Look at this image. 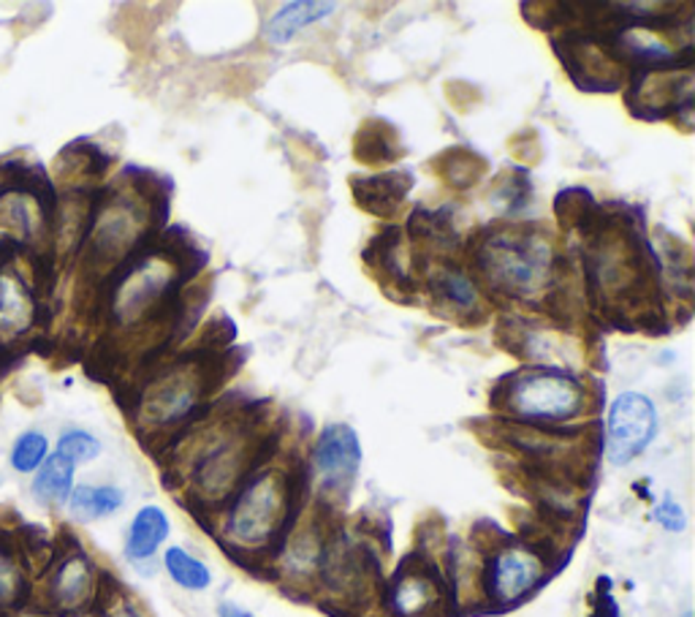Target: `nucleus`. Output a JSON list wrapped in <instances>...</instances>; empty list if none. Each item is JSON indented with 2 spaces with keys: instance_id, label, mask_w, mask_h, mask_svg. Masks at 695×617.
<instances>
[{
  "instance_id": "1",
  "label": "nucleus",
  "mask_w": 695,
  "mask_h": 617,
  "mask_svg": "<svg viewBox=\"0 0 695 617\" xmlns=\"http://www.w3.org/2000/svg\"><path fill=\"white\" fill-rule=\"evenodd\" d=\"M475 267L494 291L514 299L541 297L557 278L549 240L522 228L487 234L475 254Z\"/></svg>"
},
{
  "instance_id": "2",
  "label": "nucleus",
  "mask_w": 695,
  "mask_h": 617,
  "mask_svg": "<svg viewBox=\"0 0 695 617\" xmlns=\"http://www.w3.org/2000/svg\"><path fill=\"white\" fill-rule=\"evenodd\" d=\"M498 395L500 408L527 422V427L568 422L587 405V390L576 375L565 368H538V364L516 370L500 381L494 397Z\"/></svg>"
},
{
  "instance_id": "3",
  "label": "nucleus",
  "mask_w": 695,
  "mask_h": 617,
  "mask_svg": "<svg viewBox=\"0 0 695 617\" xmlns=\"http://www.w3.org/2000/svg\"><path fill=\"white\" fill-rule=\"evenodd\" d=\"M177 275L167 258L145 256L133 264L111 291V316L117 325L131 327L145 321L150 313H158L174 299Z\"/></svg>"
},
{
  "instance_id": "4",
  "label": "nucleus",
  "mask_w": 695,
  "mask_h": 617,
  "mask_svg": "<svg viewBox=\"0 0 695 617\" xmlns=\"http://www.w3.org/2000/svg\"><path fill=\"white\" fill-rule=\"evenodd\" d=\"M286 509V481L278 474L258 476L239 492L237 503L228 514V533L243 544L267 542L272 533L280 531Z\"/></svg>"
},
{
  "instance_id": "5",
  "label": "nucleus",
  "mask_w": 695,
  "mask_h": 617,
  "mask_svg": "<svg viewBox=\"0 0 695 617\" xmlns=\"http://www.w3.org/2000/svg\"><path fill=\"white\" fill-rule=\"evenodd\" d=\"M657 436V408L641 392H622L614 397L606 419V457L611 466H628Z\"/></svg>"
},
{
  "instance_id": "6",
  "label": "nucleus",
  "mask_w": 695,
  "mask_h": 617,
  "mask_svg": "<svg viewBox=\"0 0 695 617\" xmlns=\"http://www.w3.org/2000/svg\"><path fill=\"white\" fill-rule=\"evenodd\" d=\"M362 466V440L348 425H329L313 451V471L327 496H345Z\"/></svg>"
},
{
  "instance_id": "7",
  "label": "nucleus",
  "mask_w": 695,
  "mask_h": 617,
  "mask_svg": "<svg viewBox=\"0 0 695 617\" xmlns=\"http://www.w3.org/2000/svg\"><path fill=\"white\" fill-rule=\"evenodd\" d=\"M204 381H207V370H204L202 362H185L167 370L147 390L145 403H141L147 422L169 425V422L182 419L193 408V403L202 395L204 386H207Z\"/></svg>"
},
{
  "instance_id": "8",
  "label": "nucleus",
  "mask_w": 695,
  "mask_h": 617,
  "mask_svg": "<svg viewBox=\"0 0 695 617\" xmlns=\"http://www.w3.org/2000/svg\"><path fill=\"white\" fill-rule=\"evenodd\" d=\"M145 215L131 199H111L98 210L96 223L90 228V248L98 262H117L141 237Z\"/></svg>"
},
{
  "instance_id": "9",
  "label": "nucleus",
  "mask_w": 695,
  "mask_h": 617,
  "mask_svg": "<svg viewBox=\"0 0 695 617\" xmlns=\"http://www.w3.org/2000/svg\"><path fill=\"white\" fill-rule=\"evenodd\" d=\"M541 577H544V563H541V557L530 550L511 546V550L498 552V555L487 563L484 587L494 602L514 604L527 596V593L538 585Z\"/></svg>"
},
{
  "instance_id": "10",
  "label": "nucleus",
  "mask_w": 695,
  "mask_h": 617,
  "mask_svg": "<svg viewBox=\"0 0 695 617\" xmlns=\"http://www.w3.org/2000/svg\"><path fill=\"white\" fill-rule=\"evenodd\" d=\"M691 74H663L650 72L633 82L628 91V109H633L639 117L674 115L676 107H691Z\"/></svg>"
},
{
  "instance_id": "11",
  "label": "nucleus",
  "mask_w": 695,
  "mask_h": 617,
  "mask_svg": "<svg viewBox=\"0 0 695 617\" xmlns=\"http://www.w3.org/2000/svg\"><path fill=\"white\" fill-rule=\"evenodd\" d=\"M96 591V572L87 555L71 552L55 566L50 577V598L61 613H76L85 607Z\"/></svg>"
},
{
  "instance_id": "12",
  "label": "nucleus",
  "mask_w": 695,
  "mask_h": 617,
  "mask_svg": "<svg viewBox=\"0 0 695 617\" xmlns=\"http://www.w3.org/2000/svg\"><path fill=\"white\" fill-rule=\"evenodd\" d=\"M414 178L408 172H383L373 174V178H356L353 180V196L362 204L367 213L375 215H394L399 204L408 196Z\"/></svg>"
},
{
  "instance_id": "13",
  "label": "nucleus",
  "mask_w": 695,
  "mask_h": 617,
  "mask_svg": "<svg viewBox=\"0 0 695 617\" xmlns=\"http://www.w3.org/2000/svg\"><path fill=\"white\" fill-rule=\"evenodd\" d=\"M169 539V517L163 509L145 507L137 511L126 539V555L131 561H147L158 552V546Z\"/></svg>"
},
{
  "instance_id": "14",
  "label": "nucleus",
  "mask_w": 695,
  "mask_h": 617,
  "mask_svg": "<svg viewBox=\"0 0 695 617\" xmlns=\"http://www.w3.org/2000/svg\"><path fill=\"white\" fill-rule=\"evenodd\" d=\"M334 11V3H321V0H297V3H286L272 20L267 22V36L275 44H286L297 36L304 28L316 25V22L327 20Z\"/></svg>"
},
{
  "instance_id": "15",
  "label": "nucleus",
  "mask_w": 695,
  "mask_h": 617,
  "mask_svg": "<svg viewBox=\"0 0 695 617\" xmlns=\"http://www.w3.org/2000/svg\"><path fill=\"white\" fill-rule=\"evenodd\" d=\"M0 219L22 240H33L44 228V204L28 191H6L0 196Z\"/></svg>"
},
{
  "instance_id": "16",
  "label": "nucleus",
  "mask_w": 695,
  "mask_h": 617,
  "mask_svg": "<svg viewBox=\"0 0 695 617\" xmlns=\"http://www.w3.org/2000/svg\"><path fill=\"white\" fill-rule=\"evenodd\" d=\"M74 462H68L57 451L52 457H46L44 466L33 476V496L41 503H46V507H63V503H68L71 490H74Z\"/></svg>"
},
{
  "instance_id": "17",
  "label": "nucleus",
  "mask_w": 695,
  "mask_h": 617,
  "mask_svg": "<svg viewBox=\"0 0 695 617\" xmlns=\"http://www.w3.org/2000/svg\"><path fill=\"white\" fill-rule=\"evenodd\" d=\"M33 299L14 275L0 278V334H17L31 327Z\"/></svg>"
},
{
  "instance_id": "18",
  "label": "nucleus",
  "mask_w": 695,
  "mask_h": 617,
  "mask_svg": "<svg viewBox=\"0 0 695 617\" xmlns=\"http://www.w3.org/2000/svg\"><path fill=\"white\" fill-rule=\"evenodd\" d=\"M122 501H126V498H122V490H117V487L82 485L71 490L68 509L79 522H93L101 520V517L115 514V511L122 507Z\"/></svg>"
},
{
  "instance_id": "19",
  "label": "nucleus",
  "mask_w": 695,
  "mask_h": 617,
  "mask_svg": "<svg viewBox=\"0 0 695 617\" xmlns=\"http://www.w3.org/2000/svg\"><path fill=\"white\" fill-rule=\"evenodd\" d=\"M438 598V585L435 579H429L427 574L414 572L405 574L399 568L397 585H394V607H397L399 615L414 617L418 613H424L427 607H432V602Z\"/></svg>"
},
{
  "instance_id": "20",
  "label": "nucleus",
  "mask_w": 695,
  "mask_h": 617,
  "mask_svg": "<svg viewBox=\"0 0 695 617\" xmlns=\"http://www.w3.org/2000/svg\"><path fill=\"white\" fill-rule=\"evenodd\" d=\"M429 286H432V294L440 302L451 305L459 313H468V310H473L475 302H479V291H475L473 280L453 267H443L438 269V273H432Z\"/></svg>"
},
{
  "instance_id": "21",
  "label": "nucleus",
  "mask_w": 695,
  "mask_h": 617,
  "mask_svg": "<svg viewBox=\"0 0 695 617\" xmlns=\"http://www.w3.org/2000/svg\"><path fill=\"white\" fill-rule=\"evenodd\" d=\"M163 566H167L169 577L180 587H185V591H207L212 585V572L207 563L193 557L182 546H169L167 555H163Z\"/></svg>"
},
{
  "instance_id": "22",
  "label": "nucleus",
  "mask_w": 695,
  "mask_h": 617,
  "mask_svg": "<svg viewBox=\"0 0 695 617\" xmlns=\"http://www.w3.org/2000/svg\"><path fill=\"white\" fill-rule=\"evenodd\" d=\"M46 457H50V440H46L44 433L28 430L14 440L9 460L17 474H35L44 466Z\"/></svg>"
},
{
  "instance_id": "23",
  "label": "nucleus",
  "mask_w": 695,
  "mask_h": 617,
  "mask_svg": "<svg viewBox=\"0 0 695 617\" xmlns=\"http://www.w3.org/2000/svg\"><path fill=\"white\" fill-rule=\"evenodd\" d=\"M438 163L443 180L453 188H470L484 174V161L470 150H449Z\"/></svg>"
},
{
  "instance_id": "24",
  "label": "nucleus",
  "mask_w": 695,
  "mask_h": 617,
  "mask_svg": "<svg viewBox=\"0 0 695 617\" xmlns=\"http://www.w3.org/2000/svg\"><path fill=\"white\" fill-rule=\"evenodd\" d=\"M57 455L66 457V460L74 462V466L93 462L98 455H101V440L87 430H68V433H63L61 440H57Z\"/></svg>"
},
{
  "instance_id": "25",
  "label": "nucleus",
  "mask_w": 695,
  "mask_h": 617,
  "mask_svg": "<svg viewBox=\"0 0 695 617\" xmlns=\"http://www.w3.org/2000/svg\"><path fill=\"white\" fill-rule=\"evenodd\" d=\"M25 591V574L17 557L6 546H0V609L11 607Z\"/></svg>"
},
{
  "instance_id": "26",
  "label": "nucleus",
  "mask_w": 695,
  "mask_h": 617,
  "mask_svg": "<svg viewBox=\"0 0 695 617\" xmlns=\"http://www.w3.org/2000/svg\"><path fill=\"white\" fill-rule=\"evenodd\" d=\"M652 520H655L657 525H663L665 531H671V533H682L687 528L685 509H682L680 503L671 501V498H665L663 503H657L655 511H652Z\"/></svg>"
},
{
  "instance_id": "27",
  "label": "nucleus",
  "mask_w": 695,
  "mask_h": 617,
  "mask_svg": "<svg viewBox=\"0 0 695 617\" xmlns=\"http://www.w3.org/2000/svg\"><path fill=\"white\" fill-rule=\"evenodd\" d=\"M106 617H139V613H137V609H133V604L117 602L115 607H111L109 613H106Z\"/></svg>"
},
{
  "instance_id": "28",
  "label": "nucleus",
  "mask_w": 695,
  "mask_h": 617,
  "mask_svg": "<svg viewBox=\"0 0 695 617\" xmlns=\"http://www.w3.org/2000/svg\"><path fill=\"white\" fill-rule=\"evenodd\" d=\"M217 615H221V617H253L250 613H247V609L237 607V604H228V602L217 607Z\"/></svg>"
},
{
  "instance_id": "29",
  "label": "nucleus",
  "mask_w": 695,
  "mask_h": 617,
  "mask_svg": "<svg viewBox=\"0 0 695 617\" xmlns=\"http://www.w3.org/2000/svg\"><path fill=\"white\" fill-rule=\"evenodd\" d=\"M685 617H693V615H691V613H687V615H685Z\"/></svg>"
}]
</instances>
